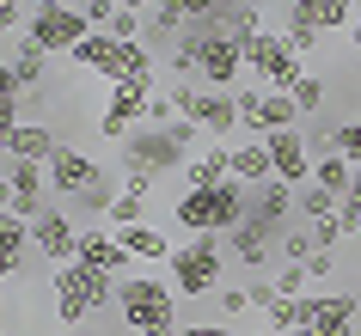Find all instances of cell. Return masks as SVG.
Masks as SVG:
<instances>
[{"instance_id":"cell-5","label":"cell","mask_w":361,"mask_h":336,"mask_svg":"<svg viewBox=\"0 0 361 336\" xmlns=\"http://www.w3.org/2000/svg\"><path fill=\"white\" fill-rule=\"evenodd\" d=\"M153 92H159V80H116L104 86V111H98V135L104 141H129L153 111Z\"/></svg>"},{"instance_id":"cell-39","label":"cell","mask_w":361,"mask_h":336,"mask_svg":"<svg viewBox=\"0 0 361 336\" xmlns=\"http://www.w3.org/2000/svg\"><path fill=\"white\" fill-rule=\"evenodd\" d=\"M300 269H306V281H331V275H337V251H312Z\"/></svg>"},{"instance_id":"cell-26","label":"cell","mask_w":361,"mask_h":336,"mask_svg":"<svg viewBox=\"0 0 361 336\" xmlns=\"http://www.w3.org/2000/svg\"><path fill=\"white\" fill-rule=\"evenodd\" d=\"M337 208H343V196H331V189H319V184H300V189H294V214H300V226L331 220Z\"/></svg>"},{"instance_id":"cell-25","label":"cell","mask_w":361,"mask_h":336,"mask_svg":"<svg viewBox=\"0 0 361 336\" xmlns=\"http://www.w3.org/2000/svg\"><path fill=\"white\" fill-rule=\"evenodd\" d=\"M300 123V111H294V98L288 92H264L257 98V123H251V135H282Z\"/></svg>"},{"instance_id":"cell-8","label":"cell","mask_w":361,"mask_h":336,"mask_svg":"<svg viewBox=\"0 0 361 336\" xmlns=\"http://www.w3.org/2000/svg\"><path fill=\"white\" fill-rule=\"evenodd\" d=\"M190 153L196 147H184L171 129H147V123H141V129L123 141V166H129V171H147V178H178Z\"/></svg>"},{"instance_id":"cell-14","label":"cell","mask_w":361,"mask_h":336,"mask_svg":"<svg viewBox=\"0 0 361 336\" xmlns=\"http://www.w3.org/2000/svg\"><path fill=\"white\" fill-rule=\"evenodd\" d=\"M245 220H257L269 239H282L288 226H300V214H294V184H282V178L257 184V189H251V214H245Z\"/></svg>"},{"instance_id":"cell-12","label":"cell","mask_w":361,"mask_h":336,"mask_svg":"<svg viewBox=\"0 0 361 336\" xmlns=\"http://www.w3.org/2000/svg\"><path fill=\"white\" fill-rule=\"evenodd\" d=\"M239 74H245V49H239L221 25H202V74H196V86L233 92V86H239Z\"/></svg>"},{"instance_id":"cell-23","label":"cell","mask_w":361,"mask_h":336,"mask_svg":"<svg viewBox=\"0 0 361 336\" xmlns=\"http://www.w3.org/2000/svg\"><path fill=\"white\" fill-rule=\"evenodd\" d=\"M6 68H13V80H19L25 92H43V80H49V56H43L31 37H19L6 49Z\"/></svg>"},{"instance_id":"cell-20","label":"cell","mask_w":361,"mask_h":336,"mask_svg":"<svg viewBox=\"0 0 361 336\" xmlns=\"http://www.w3.org/2000/svg\"><path fill=\"white\" fill-rule=\"evenodd\" d=\"M116 244H123L135 263H171V251H178V244L166 239V226H147V220L116 226Z\"/></svg>"},{"instance_id":"cell-32","label":"cell","mask_w":361,"mask_h":336,"mask_svg":"<svg viewBox=\"0 0 361 336\" xmlns=\"http://www.w3.org/2000/svg\"><path fill=\"white\" fill-rule=\"evenodd\" d=\"M288 98H294V111H300V116H319L324 111V80L319 74H300V86H294Z\"/></svg>"},{"instance_id":"cell-31","label":"cell","mask_w":361,"mask_h":336,"mask_svg":"<svg viewBox=\"0 0 361 336\" xmlns=\"http://www.w3.org/2000/svg\"><path fill=\"white\" fill-rule=\"evenodd\" d=\"M19 98H25V86L13 80V68H0V123L6 129H19L25 116H19Z\"/></svg>"},{"instance_id":"cell-19","label":"cell","mask_w":361,"mask_h":336,"mask_svg":"<svg viewBox=\"0 0 361 336\" xmlns=\"http://www.w3.org/2000/svg\"><path fill=\"white\" fill-rule=\"evenodd\" d=\"M288 19H300V25H312L319 37H331V31H349V25H355V0H294Z\"/></svg>"},{"instance_id":"cell-3","label":"cell","mask_w":361,"mask_h":336,"mask_svg":"<svg viewBox=\"0 0 361 336\" xmlns=\"http://www.w3.org/2000/svg\"><path fill=\"white\" fill-rule=\"evenodd\" d=\"M166 92H171V104H178V116L196 123L209 141H233V135H239V104H233V92H214V86H196V80H178Z\"/></svg>"},{"instance_id":"cell-55","label":"cell","mask_w":361,"mask_h":336,"mask_svg":"<svg viewBox=\"0 0 361 336\" xmlns=\"http://www.w3.org/2000/svg\"><path fill=\"white\" fill-rule=\"evenodd\" d=\"M355 19H361V0H355Z\"/></svg>"},{"instance_id":"cell-18","label":"cell","mask_w":361,"mask_h":336,"mask_svg":"<svg viewBox=\"0 0 361 336\" xmlns=\"http://www.w3.org/2000/svg\"><path fill=\"white\" fill-rule=\"evenodd\" d=\"M74 263H86V269H98V275L123 281V269H129V251L116 244V232L92 226V232H80V257H74Z\"/></svg>"},{"instance_id":"cell-41","label":"cell","mask_w":361,"mask_h":336,"mask_svg":"<svg viewBox=\"0 0 361 336\" xmlns=\"http://www.w3.org/2000/svg\"><path fill=\"white\" fill-rule=\"evenodd\" d=\"M300 287H306V269H300V263H288L282 275H276V294H288V299H300Z\"/></svg>"},{"instance_id":"cell-52","label":"cell","mask_w":361,"mask_h":336,"mask_svg":"<svg viewBox=\"0 0 361 336\" xmlns=\"http://www.w3.org/2000/svg\"><path fill=\"white\" fill-rule=\"evenodd\" d=\"M349 189H355V196H361V166H355V184H349Z\"/></svg>"},{"instance_id":"cell-27","label":"cell","mask_w":361,"mask_h":336,"mask_svg":"<svg viewBox=\"0 0 361 336\" xmlns=\"http://www.w3.org/2000/svg\"><path fill=\"white\" fill-rule=\"evenodd\" d=\"M312 184L331 189V196H349V184H355V166H349L343 153H324V159H312Z\"/></svg>"},{"instance_id":"cell-37","label":"cell","mask_w":361,"mask_h":336,"mask_svg":"<svg viewBox=\"0 0 361 336\" xmlns=\"http://www.w3.org/2000/svg\"><path fill=\"white\" fill-rule=\"evenodd\" d=\"M214 299H221V318H245L251 312V294H245V287H227V281H221Z\"/></svg>"},{"instance_id":"cell-4","label":"cell","mask_w":361,"mask_h":336,"mask_svg":"<svg viewBox=\"0 0 361 336\" xmlns=\"http://www.w3.org/2000/svg\"><path fill=\"white\" fill-rule=\"evenodd\" d=\"M221 275H227V244L221 239H190V244L171 251V287L178 294L202 299V294L221 287Z\"/></svg>"},{"instance_id":"cell-17","label":"cell","mask_w":361,"mask_h":336,"mask_svg":"<svg viewBox=\"0 0 361 336\" xmlns=\"http://www.w3.org/2000/svg\"><path fill=\"white\" fill-rule=\"evenodd\" d=\"M184 189H214L233 178V141H209V147H196L190 159H184Z\"/></svg>"},{"instance_id":"cell-33","label":"cell","mask_w":361,"mask_h":336,"mask_svg":"<svg viewBox=\"0 0 361 336\" xmlns=\"http://www.w3.org/2000/svg\"><path fill=\"white\" fill-rule=\"evenodd\" d=\"M171 6H178V13H184L190 25H214V19H221V13L233 6V0H171Z\"/></svg>"},{"instance_id":"cell-38","label":"cell","mask_w":361,"mask_h":336,"mask_svg":"<svg viewBox=\"0 0 361 336\" xmlns=\"http://www.w3.org/2000/svg\"><path fill=\"white\" fill-rule=\"evenodd\" d=\"M116 6H123V0H80V13H86V25H92V31H104V25L116 19Z\"/></svg>"},{"instance_id":"cell-10","label":"cell","mask_w":361,"mask_h":336,"mask_svg":"<svg viewBox=\"0 0 361 336\" xmlns=\"http://www.w3.org/2000/svg\"><path fill=\"white\" fill-rule=\"evenodd\" d=\"M0 208H13L19 220H37L43 208H49V166L6 159L0 166Z\"/></svg>"},{"instance_id":"cell-7","label":"cell","mask_w":361,"mask_h":336,"mask_svg":"<svg viewBox=\"0 0 361 336\" xmlns=\"http://www.w3.org/2000/svg\"><path fill=\"white\" fill-rule=\"evenodd\" d=\"M239 49H245L251 80H264V92H294V86H300V56L288 49L282 31H257V37H245Z\"/></svg>"},{"instance_id":"cell-40","label":"cell","mask_w":361,"mask_h":336,"mask_svg":"<svg viewBox=\"0 0 361 336\" xmlns=\"http://www.w3.org/2000/svg\"><path fill=\"white\" fill-rule=\"evenodd\" d=\"M25 19H31V13H25V0H0V37H13Z\"/></svg>"},{"instance_id":"cell-48","label":"cell","mask_w":361,"mask_h":336,"mask_svg":"<svg viewBox=\"0 0 361 336\" xmlns=\"http://www.w3.org/2000/svg\"><path fill=\"white\" fill-rule=\"evenodd\" d=\"M13 275H19V263H6V257H0V287H6Z\"/></svg>"},{"instance_id":"cell-44","label":"cell","mask_w":361,"mask_h":336,"mask_svg":"<svg viewBox=\"0 0 361 336\" xmlns=\"http://www.w3.org/2000/svg\"><path fill=\"white\" fill-rule=\"evenodd\" d=\"M337 214H343V232H361V196H355V189L343 196V208H337Z\"/></svg>"},{"instance_id":"cell-57","label":"cell","mask_w":361,"mask_h":336,"mask_svg":"<svg viewBox=\"0 0 361 336\" xmlns=\"http://www.w3.org/2000/svg\"><path fill=\"white\" fill-rule=\"evenodd\" d=\"M257 336H269V330H257Z\"/></svg>"},{"instance_id":"cell-51","label":"cell","mask_w":361,"mask_h":336,"mask_svg":"<svg viewBox=\"0 0 361 336\" xmlns=\"http://www.w3.org/2000/svg\"><path fill=\"white\" fill-rule=\"evenodd\" d=\"M37 6H74V0H37Z\"/></svg>"},{"instance_id":"cell-43","label":"cell","mask_w":361,"mask_h":336,"mask_svg":"<svg viewBox=\"0 0 361 336\" xmlns=\"http://www.w3.org/2000/svg\"><path fill=\"white\" fill-rule=\"evenodd\" d=\"M245 294H251V306H257V312H269V306L282 299V294H276V281H251Z\"/></svg>"},{"instance_id":"cell-28","label":"cell","mask_w":361,"mask_h":336,"mask_svg":"<svg viewBox=\"0 0 361 336\" xmlns=\"http://www.w3.org/2000/svg\"><path fill=\"white\" fill-rule=\"evenodd\" d=\"M25 251H31V220H19L13 208H0V257L25 263Z\"/></svg>"},{"instance_id":"cell-16","label":"cell","mask_w":361,"mask_h":336,"mask_svg":"<svg viewBox=\"0 0 361 336\" xmlns=\"http://www.w3.org/2000/svg\"><path fill=\"white\" fill-rule=\"evenodd\" d=\"M269 141V166H276V178L282 184H312V147L300 141V129H282V135H264Z\"/></svg>"},{"instance_id":"cell-53","label":"cell","mask_w":361,"mask_h":336,"mask_svg":"<svg viewBox=\"0 0 361 336\" xmlns=\"http://www.w3.org/2000/svg\"><path fill=\"white\" fill-rule=\"evenodd\" d=\"M288 336H319V330H288Z\"/></svg>"},{"instance_id":"cell-29","label":"cell","mask_w":361,"mask_h":336,"mask_svg":"<svg viewBox=\"0 0 361 336\" xmlns=\"http://www.w3.org/2000/svg\"><path fill=\"white\" fill-rule=\"evenodd\" d=\"M331 153H343L349 166H361V116H343L331 129Z\"/></svg>"},{"instance_id":"cell-22","label":"cell","mask_w":361,"mask_h":336,"mask_svg":"<svg viewBox=\"0 0 361 336\" xmlns=\"http://www.w3.org/2000/svg\"><path fill=\"white\" fill-rule=\"evenodd\" d=\"M56 129H43V123H19L13 129V147H6V159H31V166H49L56 159Z\"/></svg>"},{"instance_id":"cell-1","label":"cell","mask_w":361,"mask_h":336,"mask_svg":"<svg viewBox=\"0 0 361 336\" xmlns=\"http://www.w3.org/2000/svg\"><path fill=\"white\" fill-rule=\"evenodd\" d=\"M245 214H251V189L239 178H227V184H214V189H184L178 208H171V220L184 226L190 239H227Z\"/></svg>"},{"instance_id":"cell-11","label":"cell","mask_w":361,"mask_h":336,"mask_svg":"<svg viewBox=\"0 0 361 336\" xmlns=\"http://www.w3.org/2000/svg\"><path fill=\"white\" fill-rule=\"evenodd\" d=\"M31 251H37L49 269H61V263H74L80 257V220L68 214V208H43L37 220H31Z\"/></svg>"},{"instance_id":"cell-9","label":"cell","mask_w":361,"mask_h":336,"mask_svg":"<svg viewBox=\"0 0 361 336\" xmlns=\"http://www.w3.org/2000/svg\"><path fill=\"white\" fill-rule=\"evenodd\" d=\"M25 37L37 43L43 56H74L80 43L92 37V25H86L80 6H37V13L25 19Z\"/></svg>"},{"instance_id":"cell-54","label":"cell","mask_w":361,"mask_h":336,"mask_svg":"<svg viewBox=\"0 0 361 336\" xmlns=\"http://www.w3.org/2000/svg\"><path fill=\"white\" fill-rule=\"evenodd\" d=\"M0 68H6V49H0Z\"/></svg>"},{"instance_id":"cell-47","label":"cell","mask_w":361,"mask_h":336,"mask_svg":"<svg viewBox=\"0 0 361 336\" xmlns=\"http://www.w3.org/2000/svg\"><path fill=\"white\" fill-rule=\"evenodd\" d=\"M6 147H13V129L0 123V166H6Z\"/></svg>"},{"instance_id":"cell-15","label":"cell","mask_w":361,"mask_h":336,"mask_svg":"<svg viewBox=\"0 0 361 336\" xmlns=\"http://www.w3.org/2000/svg\"><path fill=\"white\" fill-rule=\"evenodd\" d=\"M343 324H361L355 294H300V330H343Z\"/></svg>"},{"instance_id":"cell-24","label":"cell","mask_w":361,"mask_h":336,"mask_svg":"<svg viewBox=\"0 0 361 336\" xmlns=\"http://www.w3.org/2000/svg\"><path fill=\"white\" fill-rule=\"evenodd\" d=\"M227 257L245 263V269H264V263H269V232H264L257 220H239V226L227 232Z\"/></svg>"},{"instance_id":"cell-34","label":"cell","mask_w":361,"mask_h":336,"mask_svg":"<svg viewBox=\"0 0 361 336\" xmlns=\"http://www.w3.org/2000/svg\"><path fill=\"white\" fill-rule=\"evenodd\" d=\"M282 37H288V49H294V56H312V49H324V37L312 31V25H300V19H288V25H282Z\"/></svg>"},{"instance_id":"cell-2","label":"cell","mask_w":361,"mask_h":336,"mask_svg":"<svg viewBox=\"0 0 361 336\" xmlns=\"http://www.w3.org/2000/svg\"><path fill=\"white\" fill-rule=\"evenodd\" d=\"M104 306H116V281L86 269V263H61L56 269V324H86Z\"/></svg>"},{"instance_id":"cell-56","label":"cell","mask_w":361,"mask_h":336,"mask_svg":"<svg viewBox=\"0 0 361 336\" xmlns=\"http://www.w3.org/2000/svg\"><path fill=\"white\" fill-rule=\"evenodd\" d=\"M355 336H361V324H355Z\"/></svg>"},{"instance_id":"cell-6","label":"cell","mask_w":361,"mask_h":336,"mask_svg":"<svg viewBox=\"0 0 361 336\" xmlns=\"http://www.w3.org/2000/svg\"><path fill=\"white\" fill-rule=\"evenodd\" d=\"M116 318L129 330H147L159 318H178V287L171 281H153V275H123L116 281Z\"/></svg>"},{"instance_id":"cell-21","label":"cell","mask_w":361,"mask_h":336,"mask_svg":"<svg viewBox=\"0 0 361 336\" xmlns=\"http://www.w3.org/2000/svg\"><path fill=\"white\" fill-rule=\"evenodd\" d=\"M233 178H239L245 189H257V184H269V178H276V166H269V141H264V135L233 141Z\"/></svg>"},{"instance_id":"cell-42","label":"cell","mask_w":361,"mask_h":336,"mask_svg":"<svg viewBox=\"0 0 361 336\" xmlns=\"http://www.w3.org/2000/svg\"><path fill=\"white\" fill-rule=\"evenodd\" d=\"M257 86H251V92H233V104H239V129H251V123H257Z\"/></svg>"},{"instance_id":"cell-49","label":"cell","mask_w":361,"mask_h":336,"mask_svg":"<svg viewBox=\"0 0 361 336\" xmlns=\"http://www.w3.org/2000/svg\"><path fill=\"white\" fill-rule=\"evenodd\" d=\"M349 43H355V49H361V19H355V25H349Z\"/></svg>"},{"instance_id":"cell-36","label":"cell","mask_w":361,"mask_h":336,"mask_svg":"<svg viewBox=\"0 0 361 336\" xmlns=\"http://www.w3.org/2000/svg\"><path fill=\"white\" fill-rule=\"evenodd\" d=\"M306 232H312V244H319V251H337V244L349 239V232H343V214H331V220H312Z\"/></svg>"},{"instance_id":"cell-13","label":"cell","mask_w":361,"mask_h":336,"mask_svg":"<svg viewBox=\"0 0 361 336\" xmlns=\"http://www.w3.org/2000/svg\"><path fill=\"white\" fill-rule=\"evenodd\" d=\"M104 184V166L98 159H86L80 147H56V159H49V189L56 196H68V202H80L86 189Z\"/></svg>"},{"instance_id":"cell-50","label":"cell","mask_w":361,"mask_h":336,"mask_svg":"<svg viewBox=\"0 0 361 336\" xmlns=\"http://www.w3.org/2000/svg\"><path fill=\"white\" fill-rule=\"evenodd\" d=\"M319 336H355V324H343V330H319Z\"/></svg>"},{"instance_id":"cell-30","label":"cell","mask_w":361,"mask_h":336,"mask_svg":"<svg viewBox=\"0 0 361 336\" xmlns=\"http://www.w3.org/2000/svg\"><path fill=\"white\" fill-rule=\"evenodd\" d=\"M264 330L269 336H288V330H300V299H276V306H269V312H264Z\"/></svg>"},{"instance_id":"cell-35","label":"cell","mask_w":361,"mask_h":336,"mask_svg":"<svg viewBox=\"0 0 361 336\" xmlns=\"http://www.w3.org/2000/svg\"><path fill=\"white\" fill-rule=\"evenodd\" d=\"M312 251H319V244H312V232H306V226H288V232H282V257H288V263H306Z\"/></svg>"},{"instance_id":"cell-46","label":"cell","mask_w":361,"mask_h":336,"mask_svg":"<svg viewBox=\"0 0 361 336\" xmlns=\"http://www.w3.org/2000/svg\"><path fill=\"white\" fill-rule=\"evenodd\" d=\"M135 336H178V318H159V324H147V330H135Z\"/></svg>"},{"instance_id":"cell-45","label":"cell","mask_w":361,"mask_h":336,"mask_svg":"<svg viewBox=\"0 0 361 336\" xmlns=\"http://www.w3.org/2000/svg\"><path fill=\"white\" fill-rule=\"evenodd\" d=\"M178 336H233L227 324H178Z\"/></svg>"}]
</instances>
